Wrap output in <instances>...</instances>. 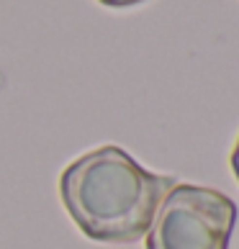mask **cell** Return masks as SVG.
<instances>
[{"instance_id":"obj_1","label":"cell","mask_w":239,"mask_h":249,"mask_svg":"<svg viewBox=\"0 0 239 249\" xmlns=\"http://www.w3.org/2000/svg\"><path fill=\"white\" fill-rule=\"evenodd\" d=\"M172 188L175 178L144 170L118 146H100L77 157L59 178V196L70 218L100 244L139 242Z\"/></svg>"},{"instance_id":"obj_2","label":"cell","mask_w":239,"mask_h":249,"mask_svg":"<svg viewBox=\"0 0 239 249\" xmlns=\"http://www.w3.org/2000/svg\"><path fill=\"white\" fill-rule=\"evenodd\" d=\"M237 206L224 193L175 185L154 213L144 249H229Z\"/></svg>"},{"instance_id":"obj_3","label":"cell","mask_w":239,"mask_h":249,"mask_svg":"<svg viewBox=\"0 0 239 249\" xmlns=\"http://www.w3.org/2000/svg\"><path fill=\"white\" fill-rule=\"evenodd\" d=\"M98 3H103V5H108V8H129V5L142 3V0H98Z\"/></svg>"},{"instance_id":"obj_4","label":"cell","mask_w":239,"mask_h":249,"mask_svg":"<svg viewBox=\"0 0 239 249\" xmlns=\"http://www.w3.org/2000/svg\"><path fill=\"white\" fill-rule=\"evenodd\" d=\"M232 170H234L237 182H239V139H237V146H234V152H232Z\"/></svg>"}]
</instances>
